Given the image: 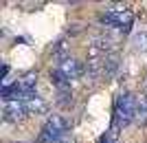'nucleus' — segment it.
I'll return each instance as SVG.
<instances>
[{"instance_id":"4","label":"nucleus","mask_w":147,"mask_h":143,"mask_svg":"<svg viewBox=\"0 0 147 143\" xmlns=\"http://www.w3.org/2000/svg\"><path fill=\"white\" fill-rule=\"evenodd\" d=\"M101 24L105 26H119L121 31H127L132 26V16L127 11H105L101 16Z\"/></svg>"},{"instance_id":"2","label":"nucleus","mask_w":147,"mask_h":143,"mask_svg":"<svg viewBox=\"0 0 147 143\" xmlns=\"http://www.w3.org/2000/svg\"><path fill=\"white\" fill-rule=\"evenodd\" d=\"M66 130H68V123L61 117L53 115V117H49V121H46L44 128H42L40 143H55V141H59V139L66 134Z\"/></svg>"},{"instance_id":"3","label":"nucleus","mask_w":147,"mask_h":143,"mask_svg":"<svg viewBox=\"0 0 147 143\" xmlns=\"http://www.w3.org/2000/svg\"><path fill=\"white\" fill-rule=\"evenodd\" d=\"M26 112H29V108H26V104L22 99H11V101H5L2 117L7 121H11V123H18V121H22L26 117Z\"/></svg>"},{"instance_id":"7","label":"nucleus","mask_w":147,"mask_h":143,"mask_svg":"<svg viewBox=\"0 0 147 143\" xmlns=\"http://www.w3.org/2000/svg\"><path fill=\"white\" fill-rule=\"evenodd\" d=\"M51 81L57 86V90H64V88H70V79H68L66 75L61 73L59 68H55V70H51Z\"/></svg>"},{"instance_id":"9","label":"nucleus","mask_w":147,"mask_h":143,"mask_svg":"<svg viewBox=\"0 0 147 143\" xmlns=\"http://www.w3.org/2000/svg\"><path fill=\"white\" fill-rule=\"evenodd\" d=\"M134 49L136 51H147V33L134 35Z\"/></svg>"},{"instance_id":"1","label":"nucleus","mask_w":147,"mask_h":143,"mask_svg":"<svg viewBox=\"0 0 147 143\" xmlns=\"http://www.w3.org/2000/svg\"><path fill=\"white\" fill-rule=\"evenodd\" d=\"M136 108H138V99L132 93L119 95L117 104H114V117H112L114 132H119L121 128H127L132 121H136Z\"/></svg>"},{"instance_id":"8","label":"nucleus","mask_w":147,"mask_h":143,"mask_svg":"<svg viewBox=\"0 0 147 143\" xmlns=\"http://www.w3.org/2000/svg\"><path fill=\"white\" fill-rule=\"evenodd\" d=\"M136 123H141V125L147 123V95L141 97V101H138V108H136Z\"/></svg>"},{"instance_id":"5","label":"nucleus","mask_w":147,"mask_h":143,"mask_svg":"<svg viewBox=\"0 0 147 143\" xmlns=\"http://www.w3.org/2000/svg\"><path fill=\"white\" fill-rule=\"evenodd\" d=\"M59 70L66 75L68 79H75V77H79L81 75V64L75 60V57H64L59 62Z\"/></svg>"},{"instance_id":"6","label":"nucleus","mask_w":147,"mask_h":143,"mask_svg":"<svg viewBox=\"0 0 147 143\" xmlns=\"http://www.w3.org/2000/svg\"><path fill=\"white\" fill-rule=\"evenodd\" d=\"M24 104H26V108H29V112H37V115H42V112L49 110V104H46V101H44L37 93L33 95V97H29Z\"/></svg>"}]
</instances>
